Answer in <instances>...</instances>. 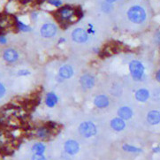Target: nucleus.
Returning <instances> with one entry per match:
<instances>
[{"instance_id":"obj_9","label":"nucleus","mask_w":160,"mask_h":160,"mask_svg":"<svg viewBox=\"0 0 160 160\" xmlns=\"http://www.w3.org/2000/svg\"><path fill=\"white\" fill-rule=\"evenodd\" d=\"M80 82H81L83 88H92L95 85V79L90 74H84L80 79Z\"/></svg>"},{"instance_id":"obj_13","label":"nucleus","mask_w":160,"mask_h":160,"mask_svg":"<svg viewBox=\"0 0 160 160\" xmlns=\"http://www.w3.org/2000/svg\"><path fill=\"white\" fill-rule=\"evenodd\" d=\"M111 127L115 131H122L126 127L124 119L120 118H115L111 121Z\"/></svg>"},{"instance_id":"obj_14","label":"nucleus","mask_w":160,"mask_h":160,"mask_svg":"<svg viewBox=\"0 0 160 160\" xmlns=\"http://www.w3.org/2000/svg\"><path fill=\"white\" fill-rule=\"evenodd\" d=\"M118 115L119 116V118L122 119H129L132 118L133 116V112L132 110L128 107V106H123L120 107L118 111Z\"/></svg>"},{"instance_id":"obj_20","label":"nucleus","mask_w":160,"mask_h":160,"mask_svg":"<svg viewBox=\"0 0 160 160\" xmlns=\"http://www.w3.org/2000/svg\"><path fill=\"white\" fill-rule=\"evenodd\" d=\"M17 27H18V28H19L21 31L28 32L31 30L30 27H28V25H26V24L22 23L21 21H17Z\"/></svg>"},{"instance_id":"obj_3","label":"nucleus","mask_w":160,"mask_h":160,"mask_svg":"<svg viewBox=\"0 0 160 160\" xmlns=\"http://www.w3.org/2000/svg\"><path fill=\"white\" fill-rule=\"evenodd\" d=\"M129 70H130L132 77L134 78L135 81L141 80L144 73V67L142 66V63L137 60H133L129 64Z\"/></svg>"},{"instance_id":"obj_8","label":"nucleus","mask_w":160,"mask_h":160,"mask_svg":"<svg viewBox=\"0 0 160 160\" xmlns=\"http://www.w3.org/2000/svg\"><path fill=\"white\" fill-rule=\"evenodd\" d=\"M64 148H65V150H66V152H67V154H69V155H75V154H77L78 151H79L80 146H79V143L76 141H74V140H68L67 142H66Z\"/></svg>"},{"instance_id":"obj_19","label":"nucleus","mask_w":160,"mask_h":160,"mask_svg":"<svg viewBox=\"0 0 160 160\" xmlns=\"http://www.w3.org/2000/svg\"><path fill=\"white\" fill-rule=\"evenodd\" d=\"M122 149L125 150V151H128V152H141L142 150L141 149H138V148H135L134 146H131V145L128 144H124Z\"/></svg>"},{"instance_id":"obj_26","label":"nucleus","mask_w":160,"mask_h":160,"mask_svg":"<svg viewBox=\"0 0 160 160\" xmlns=\"http://www.w3.org/2000/svg\"><path fill=\"white\" fill-rule=\"evenodd\" d=\"M7 42V40L4 36H0V44H5Z\"/></svg>"},{"instance_id":"obj_18","label":"nucleus","mask_w":160,"mask_h":160,"mask_svg":"<svg viewBox=\"0 0 160 160\" xmlns=\"http://www.w3.org/2000/svg\"><path fill=\"white\" fill-rule=\"evenodd\" d=\"M44 150H45V146L42 144V143H36V144H34V146L32 147V151L35 154L42 155V153L44 152Z\"/></svg>"},{"instance_id":"obj_27","label":"nucleus","mask_w":160,"mask_h":160,"mask_svg":"<svg viewBox=\"0 0 160 160\" xmlns=\"http://www.w3.org/2000/svg\"><path fill=\"white\" fill-rule=\"evenodd\" d=\"M156 77H157V80L158 81L160 82V70L158 71V72H157V75H156Z\"/></svg>"},{"instance_id":"obj_10","label":"nucleus","mask_w":160,"mask_h":160,"mask_svg":"<svg viewBox=\"0 0 160 160\" xmlns=\"http://www.w3.org/2000/svg\"><path fill=\"white\" fill-rule=\"evenodd\" d=\"M94 104L99 109L106 108L109 105V98L104 95H99L94 99Z\"/></svg>"},{"instance_id":"obj_17","label":"nucleus","mask_w":160,"mask_h":160,"mask_svg":"<svg viewBox=\"0 0 160 160\" xmlns=\"http://www.w3.org/2000/svg\"><path fill=\"white\" fill-rule=\"evenodd\" d=\"M50 134H51L50 128H48L46 127H41L36 130L37 136L41 139H46L47 137H49Z\"/></svg>"},{"instance_id":"obj_21","label":"nucleus","mask_w":160,"mask_h":160,"mask_svg":"<svg viewBox=\"0 0 160 160\" xmlns=\"http://www.w3.org/2000/svg\"><path fill=\"white\" fill-rule=\"evenodd\" d=\"M101 8H102V11L104 12H110L112 9V5L110 3H107V2H104L101 5Z\"/></svg>"},{"instance_id":"obj_7","label":"nucleus","mask_w":160,"mask_h":160,"mask_svg":"<svg viewBox=\"0 0 160 160\" xmlns=\"http://www.w3.org/2000/svg\"><path fill=\"white\" fill-rule=\"evenodd\" d=\"M3 58L6 62L14 63L19 59V53L16 52L14 49L8 48L4 51L3 53Z\"/></svg>"},{"instance_id":"obj_29","label":"nucleus","mask_w":160,"mask_h":160,"mask_svg":"<svg viewBox=\"0 0 160 160\" xmlns=\"http://www.w3.org/2000/svg\"><path fill=\"white\" fill-rule=\"evenodd\" d=\"M154 151L155 152H160V148H156V149H154Z\"/></svg>"},{"instance_id":"obj_6","label":"nucleus","mask_w":160,"mask_h":160,"mask_svg":"<svg viewBox=\"0 0 160 160\" xmlns=\"http://www.w3.org/2000/svg\"><path fill=\"white\" fill-rule=\"evenodd\" d=\"M72 40L76 42H85L88 41V36L87 32L85 31L82 28H75L72 33Z\"/></svg>"},{"instance_id":"obj_4","label":"nucleus","mask_w":160,"mask_h":160,"mask_svg":"<svg viewBox=\"0 0 160 160\" xmlns=\"http://www.w3.org/2000/svg\"><path fill=\"white\" fill-rule=\"evenodd\" d=\"M79 132L82 136L88 138L97 134V127L90 121L82 122L79 126Z\"/></svg>"},{"instance_id":"obj_24","label":"nucleus","mask_w":160,"mask_h":160,"mask_svg":"<svg viewBox=\"0 0 160 160\" xmlns=\"http://www.w3.org/2000/svg\"><path fill=\"white\" fill-rule=\"evenodd\" d=\"M30 72L28 71V70H20L17 72V75L18 76H27V75H29Z\"/></svg>"},{"instance_id":"obj_12","label":"nucleus","mask_w":160,"mask_h":160,"mask_svg":"<svg viewBox=\"0 0 160 160\" xmlns=\"http://www.w3.org/2000/svg\"><path fill=\"white\" fill-rule=\"evenodd\" d=\"M147 120L150 125H157L160 122V112L158 111H151L147 115Z\"/></svg>"},{"instance_id":"obj_22","label":"nucleus","mask_w":160,"mask_h":160,"mask_svg":"<svg viewBox=\"0 0 160 160\" xmlns=\"http://www.w3.org/2000/svg\"><path fill=\"white\" fill-rule=\"evenodd\" d=\"M48 3L54 5V6H56V7H58V6H60V5H62V2L60 0H48Z\"/></svg>"},{"instance_id":"obj_11","label":"nucleus","mask_w":160,"mask_h":160,"mask_svg":"<svg viewBox=\"0 0 160 160\" xmlns=\"http://www.w3.org/2000/svg\"><path fill=\"white\" fill-rule=\"evenodd\" d=\"M58 74L63 79H69L73 75V69L71 66L65 65V66H63L59 68Z\"/></svg>"},{"instance_id":"obj_2","label":"nucleus","mask_w":160,"mask_h":160,"mask_svg":"<svg viewBox=\"0 0 160 160\" xmlns=\"http://www.w3.org/2000/svg\"><path fill=\"white\" fill-rule=\"evenodd\" d=\"M128 17L134 23H142L146 19V12L142 7L135 5L129 9L128 12Z\"/></svg>"},{"instance_id":"obj_16","label":"nucleus","mask_w":160,"mask_h":160,"mask_svg":"<svg viewBox=\"0 0 160 160\" xmlns=\"http://www.w3.org/2000/svg\"><path fill=\"white\" fill-rule=\"evenodd\" d=\"M150 97V93L147 89L142 88L139 89L138 91H136L135 93V98L139 101V102H145L147 101V99Z\"/></svg>"},{"instance_id":"obj_1","label":"nucleus","mask_w":160,"mask_h":160,"mask_svg":"<svg viewBox=\"0 0 160 160\" xmlns=\"http://www.w3.org/2000/svg\"><path fill=\"white\" fill-rule=\"evenodd\" d=\"M57 19L61 24H68L72 22L74 18L79 17L76 10L71 6H64L57 12Z\"/></svg>"},{"instance_id":"obj_15","label":"nucleus","mask_w":160,"mask_h":160,"mask_svg":"<svg viewBox=\"0 0 160 160\" xmlns=\"http://www.w3.org/2000/svg\"><path fill=\"white\" fill-rule=\"evenodd\" d=\"M58 101V98L57 95L53 92H50L46 95V98H45V103L48 107H54L56 104H57Z\"/></svg>"},{"instance_id":"obj_28","label":"nucleus","mask_w":160,"mask_h":160,"mask_svg":"<svg viewBox=\"0 0 160 160\" xmlns=\"http://www.w3.org/2000/svg\"><path fill=\"white\" fill-rule=\"evenodd\" d=\"M157 42L160 43V33H158V34L157 35Z\"/></svg>"},{"instance_id":"obj_23","label":"nucleus","mask_w":160,"mask_h":160,"mask_svg":"<svg viewBox=\"0 0 160 160\" xmlns=\"http://www.w3.org/2000/svg\"><path fill=\"white\" fill-rule=\"evenodd\" d=\"M6 93V88H5V85L2 82H0V98H2Z\"/></svg>"},{"instance_id":"obj_25","label":"nucleus","mask_w":160,"mask_h":160,"mask_svg":"<svg viewBox=\"0 0 160 160\" xmlns=\"http://www.w3.org/2000/svg\"><path fill=\"white\" fill-rule=\"evenodd\" d=\"M31 160H46L45 157L40 154H34V156L32 157Z\"/></svg>"},{"instance_id":"obj_30","label":"nucleus","mask_w":160,"mask_h":160,"mask_svg":"<svg viewBox=\"0 0 160 160\" xmlns=\"http://www.w3.org/2000/svg\"><path fill=\"white\" fill-rule=\"evenodd\" d=\"M105 1H106L107 3H110V4H111V3H112V2H115L116 0H105Z\"/></svg>"},{"instance_id":"obj_5","label":"nucleus","mask_w":160,"mask_h":160,"mask_svg":"<svg viewBox=\"0 0 160 160\" xmlns=\"http://www.w3.org/2000/svg\"><path fill=\"white\" fill-rule=\"evenodd\" d=\"M57 27L55 26L52 23H46L44 25H42L41 28V35L42 37L45 38H51L52 36H54L57 34Z\"/></svg>"}]
</instances>
